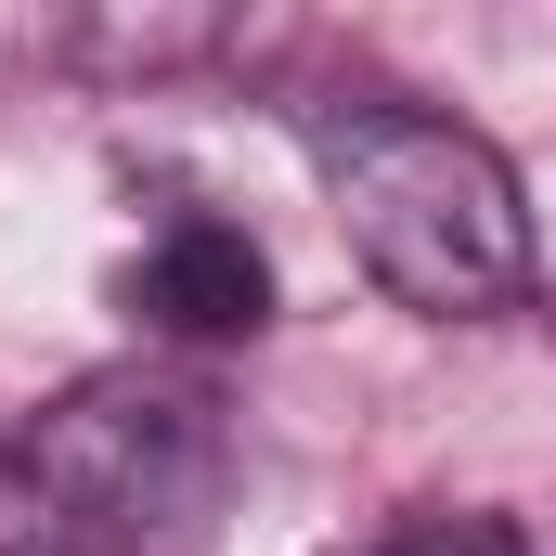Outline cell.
Instances as JSON below:
<instances>
[{
	"mask_svg": "<svg viewBox=\"0 0 556 556\" xmlns=\"http://www.w3.org/2000/svg\"><path fill=\"white\" fill-rule=\"evenodd\" d=\"M130 311L155 337H181V350H220V337H260L273 324V260L233 233V220H207V207H181L155 247L130 260Z\"/></svg>",
	"mask_w": 556,
	"mask_h": 556,
	"instance_id": "cell-3",
	"label": "cell"
},
{
	"mask_svg": "<svg viewBox=\"0 0 556 556\" xmlns=\"http://www.w3.org/2000/svg\"><path fill=\"white\" fill-rule=\"evenodd\" d=\"M0 556H39V505H26V453L0 427Z\"/></svg>",
	"mask_w": 556,
	"mask_h": 556,
	"instance_id": "cell-5",
	"label": "cell"
},
{
	"mask_svg": "<svg viewBox=\"0 0 556 556\" xmlns=\"http://www.w3.org/2000/svg\"><path fill=\"white\" fill-rule=\"evenodd\" d=\"M311 168H324V207L350 233V260L389 285L427 324H492L518 311L531 285V194L518 168L453 117H415V104H350L311 130Z\"/></svg>",
	"mask_w": 556,
	"mask_h": 556,
	"instance_id": "cell-1",
	"label": "cell"
},
{
	"mask_svg": "<svg viewBox=\"0 0 556 556\" xmlns=\"http://www.w3.org/2000/svg\"><path fill=\"white\" fill-rule=\"evenodd\" d=\"M39 544L65 556H142L220 492V402L168 376H91L39 427H13Z\"/></svg>",
	"mask_w": 556,
	"mask_h": 556,
	"instance_id": "cell-2",
	"label": "cell"
},
{
	"mask_svg": "<svg viewBox=\"0 0 556 556\" xmlns=\"http://www.w3.org/2000/svg\"><path fill=\"white\" fill-rule=\"evenodd\" d=\"M376 556H531V531L505 505H415V518H389Z\"/></svg>",
	"mask_w": 556,
	"mask_h": 556,
	"instance_id": "cell-4",
	"label": "cell"
}]
</instances>
